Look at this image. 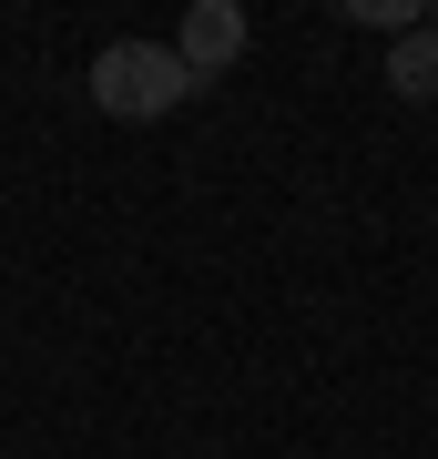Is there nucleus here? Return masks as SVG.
<instances>
[{
  "label": "nucleus",
  "mask_w": 438,
  "mask_h": 459,
  "mask_svg": "<svg viewBox=\"0 0 438 459\" xmlns=\"http://www.w3.org/2000/svg\"><path fill=\"white\" fill-rule=\"evenodd\" d=\"M388 82H398V102H438V31H398L388 41Z\"/></svg>",
  "instance_id": "nucleus-3"
},
{
  "label": "nucleus",
  "mask_w": 438,
  "mask_h": 459,
  "mask_svg": "<svg viewBox=\"0 0 438 459\" xmlns=\"http://www.w3.org/2000/svg\"><path fill=\"white\" fill-rule=\"evenodd\" d=\"M428 31H438V11H428Z\"/></svg>",
  "instance_id": "nucleus-4"
},
{
  "label": "nucleus",
  "mask_w": 438,
  "mask_h": 459,
  "mask_svg": "<svg viewBox=\"0 0 438 459\" xmlns=\"http://www.w3.org/2000/svg\"><path fill=\"white\" fill-rule=\"evenodd\" d=\"M82 92H92L113 123H163L174 102H194L204 82L184 72V51H174V41H102V51H92V72H82Z\"/></svg>",
  "instance_id": "nucleus-1"
},
{
  "label": "nucleus",
  "mask_w": 438,
  "mask_h": 459,
  "mask_svg": "<svg viewBox=\"0 0 438 459\" xmlns=\"http://www.w3.org/2000/svg\"><path fill=\"white\" fill-rule=\"evenodd\" d=\"M174 51H184V72H194V82L235 72V62H245V11H235V0H194V11H184V31H174Z\"/></svg>",
  "instance_id": "nucleus-2"
}]
</instances>
